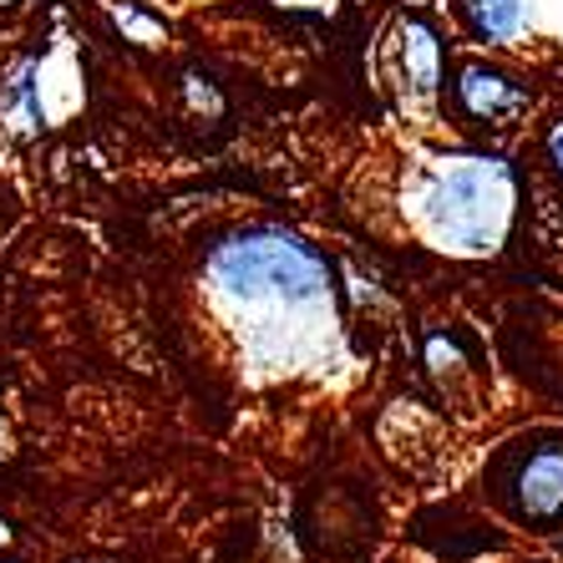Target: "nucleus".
I'll return each mask as SVG.
<instances>
[{"instance_id":"1","label":"nucleus","mask_w":563,"mask_h":563,"mask_svg":"<svg viewBox=\"0 0 563 563\" xmlns=\"http://www.w3.org/2000/svg\"><path fill=\"white\" fill-rule=\"evenodd\" d=\"M421 209H427L432 234L446 239L452 250L487 254L508 234L512 173L503 168L498 157H457V163H446L432 178Z\"/></svg>"},{"instance_id":"2","label":"nucleus","mask_w":563,"mask_h":563,"mask_svg":"<svg viewBox=\"0 0 563 563\" xmlns=\"http://www.w3.org/2000/svg\"><path fill=\"white\" fill-rule=\"evenodd\" d=\"M209 269L239 300L275 295L285 305H310L330 289V260L295 234H239L213 250Z\"/></svg>"},{"instance_id":"3","label":"nucleus","mask_w":563,"mask_h":563,"mask_svg":"<svg viewBox=\"0 0 563 563\" xmlns=\"http://www.w3.org/2000/svg\"><path fill=\"white\" fill-rule=\"evenodd\" d=\"M518 503L528 518H559L563 512V446H543L518 472Z\"/></svg>"},{"instance_id":"4","label":"nucleus","mask_w":563,"mask_h":563,"mask_svg":"<svg viewBox=\"0 0 563 563\" xmlns=\"http://www.w3.org/2000/svg\"><path fill=\"white\" fill-rule=\"evenodd\" d=\"M457 102L467 107L472 118H503V112H518L528 102L523 87H512L503 71H487V66H467L457 81Z\"/></svg>"},{"instance_id":"5","label":"nucleus","mask_w":563,"mask_h":563,"mask_svg":"<svg viewBox=\"0 0 563 563\" xmlns=\"http://www.w3.org/2000/svg\"><path fill=\"white\" fill-rule=\"evenodd\" d=\"M401 41H407V71L417 81V92H437V81H442V41H437V31L421 15H411L401 26Z\"/></svg>"},{"instance_id":"6","label":"nucleus","mask_w":563,"mask_h":563,"mask_svg":"<svg viewBox=\"0 0 563 563\" xmlns=\"http://www.w3.org/2000/svg\"><path fill=\"white\" fill-rule=\"evenodd\" d=\"M467 15L483 41H508L523 26V0H467Z\"/></svg>"},{"instance_id":"7","label":"nucleus","mask_w":563,"mask_h":563,"mask_svg":"<svg viewBox=\"0 0 563 563\" xmlns=\"http://www.w3.org/2000/svg\"><path fill=\"white\" fill-rule=\"evenodd\" d=\"M549 153H553V163L563 168V128H553V137H549Z\"/></svg>"}]
</instances>
